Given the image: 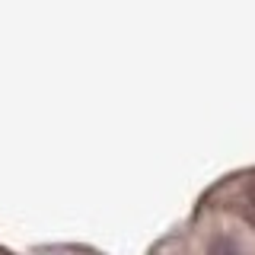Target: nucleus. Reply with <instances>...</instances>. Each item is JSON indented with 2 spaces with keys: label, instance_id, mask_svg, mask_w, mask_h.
I'll list each match as a JSON object with an SVG mask.
<instances>
[{
  "label": "nucleus",
  "instance_id": "nucleus-1",
  "mask_svg": "<svg viewBox=\"0 0 255 255\" xmlns=\"http://www.w3.org/2000/svg\"><path fill=\"white\" fill-rule=\"evenodd\" d=\"M207 255H243V249H239V243L233 236L217 233V236H211V243H207Z\"/></svg>",
  "mask_w": 255,
  "mask_h": 255
}]
</instances>
